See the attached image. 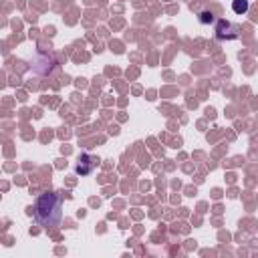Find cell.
<instances>
[{
	"mask_svg": "<svg viewBox=\"0 0 258 258\" xmlns=\"http://www.w3.org/2000/svg\"><path fill=\"white\" fill-rule=\"evenodd\" d=\"M232 8L236 14H244L248 10V0H234L232 2Z\"/></svg>",
	"mask_w": 258,
	"mask_h": 258,
	"instance_id": "cell-4",
	"label": "cell"
},
{
	"mask_svg": "<svg viewBox=\"0 0 258 258\" xmlns=\"http://www.w3.org/2000/svg\"><path fill=\"white\" fill-rule=\"evenodd\" d=\"M240 36V28L228 20H218V26H216V38L218 40H234Z\"/></svg>",
	"mask_w": 258,
	"mask_h": 258,
	"instance_id": "cell-2",
	"label": "cell"
},
{
	"mask_svg": "<svg viewBox=\"0 0 258 258\" xmlns=\"http://www.w3.org/2000/svg\"><path fill=\"white\" fill-rule=\"evenodd\" d=\"M97 163H99V159H97L95 155L83 153V155L79 157V163L75 165V171H77V173H81V175H89V173L97 167Z\"/></svg>",
	"mask_w": 258,
	"mask_h": 258,
	"instance_id": "cell-3",
	"label": "cell"
},
{
	"mask_svg": "<svg viewBox=\"0 0 258 258\" xmlns=\"http://www.w3.org/2000/svg\"><path fill=\"white\" fill-rule=\"evenodd\" d=\"M62 194L60 191H46L36 200L34 218L42 228H52L60 224L62 218Z\"/></svg>",
	"mask_w": 258,
	"mask_h": 258,
	"instance_id": "cell-1",
	"label": "cell"
},
{
	"mask_svg": "<svg viewBox=\"0 0 258 258\" xmlns=\"http://www.w3.org/2000/svg\"><path fill=\"white\" fill-rule=\"evenodd\" d=\"M214 20H216V18H214L212 12H202V14H200V22H202V24H208V22H214Z\"/></svg>",
	"mask_w": 258,
	"mask_h": 258,
	"instance_id": "cell-5",
	"label": "cell"
}]
</instances>
